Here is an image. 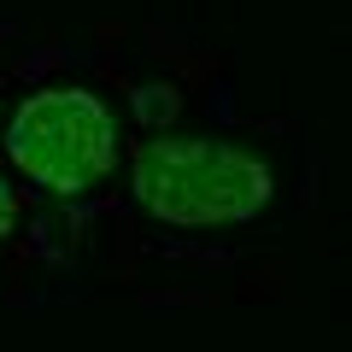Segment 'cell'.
<instances>
[{"label":"cell","mask_w":352,"mask_h":352,"mask_svg":"<svg viewBox=\"0 0 352 352\" xmlns=\"http://www.w3.org/2000/svg\"><path fill=\"white\" fill-rule=\"evenodd\" d=\"M276 176L235 141L164 135L135 153V200L176 229H235L270 206Z\"/></svg>","instance_id":"6da1fadb"},{"label":"cell","mask_w":352,"mask_h":352,"mask_svg":"<svg viewBox=\"0 0 352 352\" xmlns=\"http://www.w3.org/2000/svg\"><path fill=\"white\" fill-rule=\"evenodd\" d=\"M12 164L53 194H88L118 159V124L88 88H41L12 118Z\"/></svg>","instance_id":"7a4b0ae2"},{"label":"cell","mask_w":352,"mask_h":352,"mask_svg":"<svg viewBox=\"0 0 352 352\" xmlns=\"http://www.w3.org/2000/svg\"><path fill=\"white\" fill-rule=\"evenodd\" d=\"M12 217H18V200H12V188L0 182V235H12Z\"/></svg>","instance_id":"3957f363"}]
</instances>
